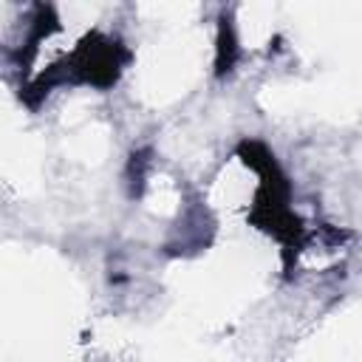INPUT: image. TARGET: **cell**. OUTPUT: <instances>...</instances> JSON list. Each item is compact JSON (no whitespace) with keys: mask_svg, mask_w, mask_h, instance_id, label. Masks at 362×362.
Masks as SVG:
<instances>
[{"mask_svg":"<svg viewBox=\"0 0 362 362\" xmlns=\"http://www.w3.org/2000/svg\"><path fill=\"white\" fill-rule=\"evenodd\" d=\"M238 59V45H235V34H232V25L223 20L221 23V37H218V74H229L232 65Z\"/></svg>","mask_w":362,"mask_h":362,"instance_id":"cell-1","label":"cell"}]
</instances>
